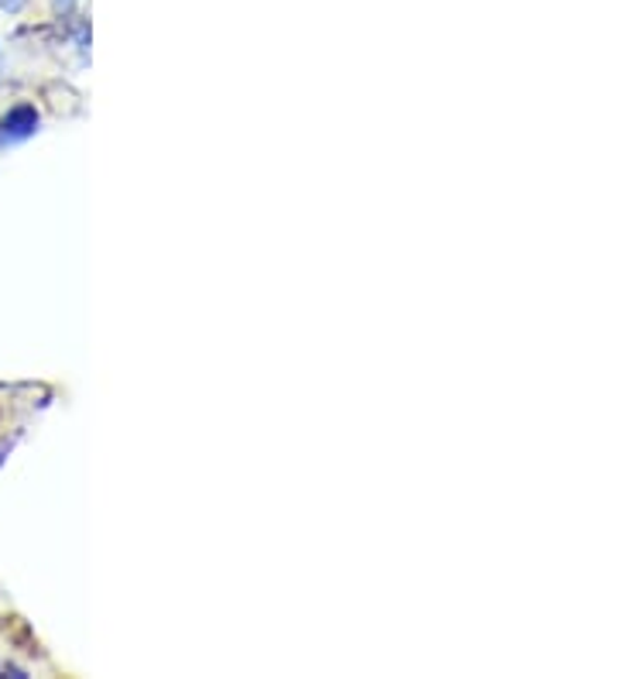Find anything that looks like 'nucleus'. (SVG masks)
I'll return each instance as SVG.
<instances>
[{"mask_svg": "<svg viewBox=\"0 0 617 679\" xmlns=\"http://www.w3.org/2000/svg\"><path fill=\"white\" fill-rule=\"evenodd\" d=\"M41 124V117L32 104L24 107H14L11 114L0 117V148H8V144H17V141H28Z\"/></svg>", "mask_w": 617, "mask_h": 679, "instance_id": "nucleus-1", "label": "nucleus"}, {"mask_svg": "<svg viewBox=\"0 0 617 679\" xmlns=\"http://www.w3.org/2000/svg\"><path fill=\"white\" fill-rule=\"evenodd\" d=\"M28 0H0V11H8V14H17Z\"/></svg>", "mask_w": 617, "mask_h": 679, "instance_id": "nucleus-2", "label": "nucleus"}, {"mask_svg": "<svg viewBox=\"0 0 617 679\" xmlns=\"http://www.w3.org/2000/svg\"><path fill=\"white\" fill-rule=\"evenodd\" d=\"M76 0H56V8H72Z\"/></svg>", "mask_w": 617, "mask_h": 679, "instance_id": "nucleus-3", "label": "nucleus"}, {"mask_svg": "<svg viewBox=\"0 0 617 679\" xmlns=\"http://www.w3.org/2000/svg\"><path fill=\"white\" fill-rule=\"evenodd\" d=\"M4 456H8V446H0V464H4Z\"/></svg>", "mask_w": 617, "mask_h": 679, "instance_id": "nucleus-4", "label": "nucleus"}]
</instances>
